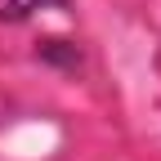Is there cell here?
<instances>
[{
  "mask_svg": "<svg viewBox=\"0 0 161 161\" xmlns=\"http://www.w3.org/2000/svg\"><path fill=\"white\" fill-rule=\"evenodd\" d=\"M67 5L72 0H0V23L18 27V23H27V18L45 14V9H67Z\"/></svg>",
  "mask_w": 161,
  "mask_h": 161,
  "instance_id": "cell-2",
  "label": "cell"
},
{
  "mask_svg": "<svg viewBox=\"0 0 161 161\" xmlns=\"http://www.w3.org/2000/svg\"><path fill=\"white\" fill-rule=\"evenodd\" d=\"M36 63H45V67L63 72V76H76L85 67V54H80V45L67 40V36H45V40H36Z\"/></svg>",
  "mask_w": 161,
  "mask_h": 161,
  "instance_id": "cell-1",
  "label": "cell"
}]
</instances>
